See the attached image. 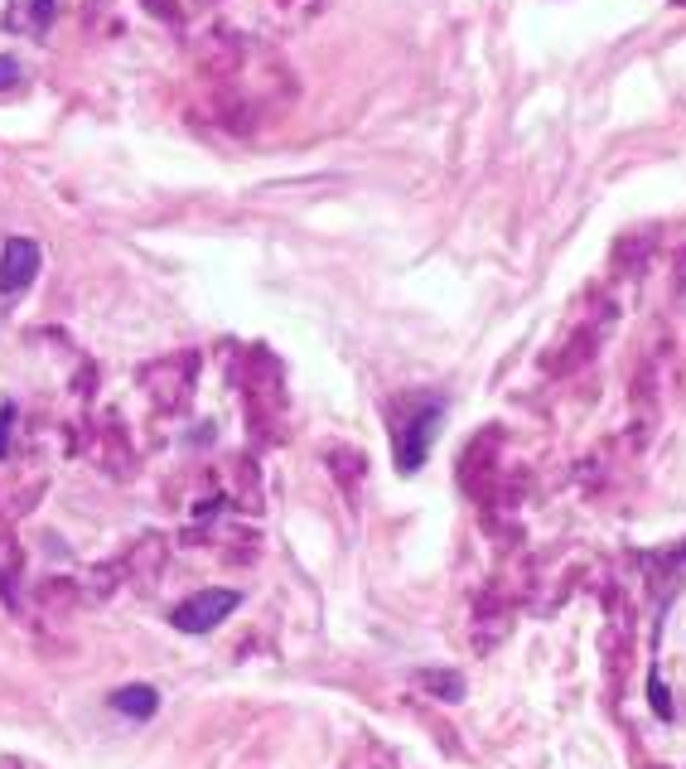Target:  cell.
Returning <instances> with one entry per match:
<instances>
[{
	"label": "cell",
	"mask_w": 686,
	"mask_h": 769,
	"mask_svg": "<svg viewBox=\"0 0 686 769\" xmlns=\"http://www.w3.org/2000/svg\"><path fill=\"white\" fill-rule=\"evenodd\" d=\"M242 605L237 590H194L189 600H179L174 605V615H170V624L179 629V634H208V629H218L228 620L232 610Z\"/></svg>",
	"instance_id": "cell-1"
},
{
	"label": "cell",
	"mask_w": 686,
	"mask_h": 769,
	"mask_svg": "<svg viewBox=\"0 0 686 769\" xmlns=\"http://www.w3.org/2000/svg\"><path fill=\"white\" fill-rule=\"evenodd\" d=\"M44 266L39 242L30 238H5L0 242V296H20Z\"/></svg>",
	"instance_id": "cell-2"
},
{
	"label": "cell",
	"mask_w": 686,
	"mask_h": 769,
	"mask_svg": "<svg viewBox=\"0 0 686 769\" xmlns=\"http://www.w3.org/2000/svg\"><path fill=\"white\" fill-rule=\"evenodd\" d=\"M435 422H440V406H430V412H421V416L411 422V431H402V440H397V460H402V470H406V474L421 470L430 440H435Z\"/></svg>",
	"instance_id": "cell-3"
},
{
	"label": "cell",
	"mask_w": 686,
	"mask_h": 769,
	"mask_svg": "<svg viewBox=\"0 0 686 769\" xmlns=\"http://www.w3.org/2000/svg\"><path fill=\"white\" fill-rule=\"evenodd\" d=\"M112 707L121 716H131V721H146V716H155L160 692H155V687H146V682H131V687H121V692H112Z\"/></svg>",
	"instance_id": "cell-4"
},
{
	"label": "cell",
	"mask_w": 686,
	"mask_h": 769,
	"mask_svg": "<svg viewBox=\"0 0 686 769\" xmlns=\"http://www.w3.org/2000/svg\"><path fill=\"white\" fill-rule=\"evenodd\" d=\"M15 78H20V64L15 58H0V88H10Z\"/></svg>",
	"instance_id": "cell-5"
},
{
	"label": "cell",
	"mask_w": 686,
	"mask_h": 769,
	"mask_svg": "<svg viewBox=\"0 0 686 769\" xmlns=\"http://www.w3.org/2000/svg\"><path fill=\"white\" fill-rule=\"evenodd\" d=\"M10 450V412H0V456Z\"/></svg>",
	"instance_id": "cell-6"
},
{
	"label": "cell",
	"mask_w": 686,
	"mask_h": 769,
	"mask_svg": "<svg viewBox=\"0 0 686 769\" xmlns=\"http://www.w3.org/2000/svg\"><path fill=\"white\" fill-rule=\"evenodd\" d=\"M34 10H39V15H49V10H54V0H34Z\"/></svg>",
	"instance_id": "cell-7"
}]
</instances>
